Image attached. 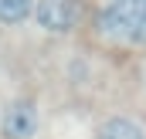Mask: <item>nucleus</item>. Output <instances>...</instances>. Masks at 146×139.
<instances>
[{
  "instance_id": "obj_1",
  "label": "nucleus",
  "mask_w": 146,
  "mask_h": 139,
  "mask_svg": "<svg viewBox=\"0 0 146 139\" xmlns=\"http://www.w3.org/2000/svg\"><path fill=\"white\" fill-rule=\"evenodd\" d=\"M99 31L115 44H146V0H109L99 14Z\"/></svg>"
},
{
  "instance_id": "obj_2",
  "label": "nucleus",
  "mask_w": 146,
  "mask_h": 139,
  "mask_svg": "<svg viewBox=\"0 0 146 139\" xmlns=\"http://www.w3.org/2000/svg\"><path fill=\"white\" fill-rule=\"evenodd\" d=\"M34 14H37V24H41L44 31L65 34V31H72L75 24H78L82 3H78V0H41Z\"/></svg>"
},
{
  "instance_id": "obj_3",
  "label": "nucleus",
  "mask_w": 146,
  "mask_h": 139,
  "mask_svg": "<svg viewBox=\"0 0 146 139\" xmlns=\"http://www.w3.org/2000/svg\"><path fill=\"white\" fill-rule=\"evenodd\" d=\"M37 129V112L31 102H17L10 105V112H7V119H3V132L10 139H31Z\"/></svg>"
},
{
  "instance_id": "obj_4",
  "label": "nucleus",
  "mask_w": 146,
  "mask_h": 139,
  "mask_svg": "<svg viewBox=\"0 0 146 139\" xmlns=\"http://www.w3.org/2000/svg\"><path fill=\"white\" fill-rule=\"evenodd\" d=\"M99 139H146V136H143V129H139V122H133L126 115H115L109 122H102Z\"/></svg>"
},
{
  "instance_id": "obj_5",
  "label": "nucleus",
  "mask_w": 146,
  "mask_h": 139,
  "mask_svg": "<svg viewBox=\"0 0 146 139\" xmlns=\"http://www.w3.org/2000/svg\"><path fill=\"white\" fill-rule=\"evenodd\" d=\"M34 10V0H0V21L3 24H21Z\"/></svg>"
}]
</instances>
